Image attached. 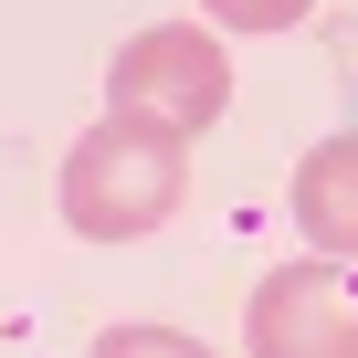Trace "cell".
Instances as JSON below:
<instances>
[{
	"mask_svg": "<svg viewBox=\"0 0 358 358\" xmlns=\"http://www.w3.org/2000/svg\"><path fill=\"white\" fill-rule=\"evenodd\" d=\"M253 358H358V274L348 264H274L243 306Z\"/></svg>",
	"mask_w": 358,
	"mask_h": 358,
	"instance_id": "obj_3",
	"label": "cell"
},
{
	"mask_svg": "<svg viewBox=\"0 0 358 358\" xmlns=\"http://www.w3.org/2000/svg\"><path fill=\"white\" fill-rule=\"evenodd\" d=\"M190 137H169V127H148V116H95L74 148H64V222L85 232V243H137V232H158L179 201H190V158H179Z\"/></svg>",
	"mask_w": 358,
	"mask_h": 358,
	"instance_id": "obj_1",
	"label": "cell"
},
{
	"mask_svg": "<svg viewBox=\"0 0 358 358\" xmlns=\"http://www.w3.org/2000/svg\"><path fill=\"white\" fill-rule=\"evenodd\" d=\"M85 358H222V348H201L190 327H106Z\"/></svg>",
	"mask_w": 358,
	"mask_h": 358,
	"instance_id": "obj_5",
	"label": "cell"
},
{
	"mask_svg": "<svg viewBox=\"0 0 358 358\" xmlns=\"http://www.w3.org/2000/svg\"><path fill=\"white\" fill-rule=\"evenodd\" d=\"M201 11H211L222 32H295L316 0H201Z\"/></svg>",
	"mask_w": 358,
	"mask_h": 358,
	"instance_id": "obj_6",
	"label": "cell"
},
{
	"mask_svg": "<svg viewBox=\"0 0 358 358\" xmlns=\"http://www.w3.org/2000/svg\"><path fill=\"white\" fill-rule=\"evenodd\" d=\"M106 106H116V116H148V127H169V137L222 127V106H232L222 32H211V22H158V32L116 43V64H106Z\"/></svg>",
	"mask_w": 358,
	"mask_h": 358,
	"instance_id": "obj_2",
	"label": "cell"
},
{
	"mask_svg": "<svg viewBox=\"0 0 358 358\" xmlns=\"http://www.w3.org/2000/svg\"><path fill=\"white\" fill-rule=\"evenodd\" d=\"M295 222H306V253L358 264V127H337V137L306 148V169H295Z\"/></svg>",
	"mask_w": 358,
	"mask_h": 358,
	"instance_id": "obj_4",
	"label": "cell"
}]
</instances>
